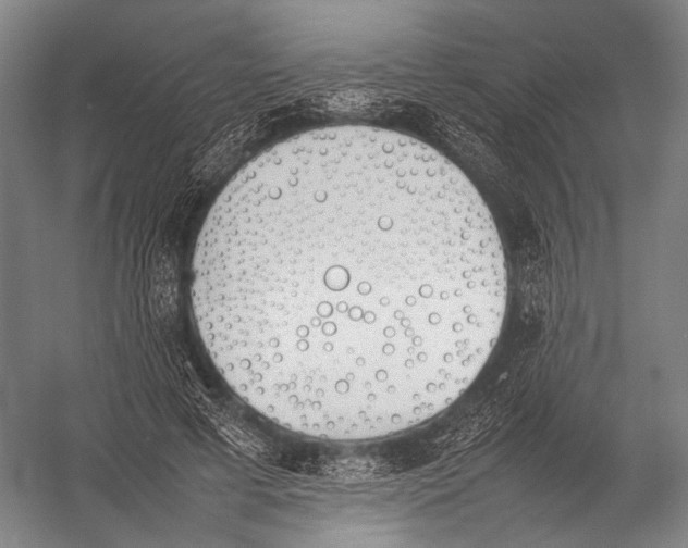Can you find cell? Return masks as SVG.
Returning a JSON list of instances; mask_svg holds the SVG:
<instances>
[{"label":"cell","mask_w":688,"mask_h":548,"mask_svg":"<svg viewBox=\"0 0 688 548\" xmlns=\"http://www.w3.org/2000/svg\"><path fill=\"white\" fill-rule=\"evenodd\" d=\"M192 304L216 368L321 428L420 416L481 372L507 304L503 246L468 177L393 130L312 129L228 183L199 233Z\"/></svg>","instance_id":"obj_1"}]
</instances>
